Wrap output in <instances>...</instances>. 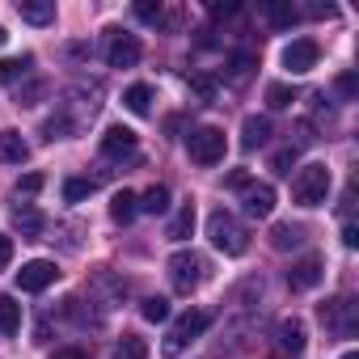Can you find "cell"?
<instances>
[{
	"instance_id": "cell-39",
	"label": "cell",
	"mask_w": 359,
	"mask_h": 359,
	"mask_svg": "<svg viewBox=\"0 0 359 359\" xmlns=\"http://www.w3.org/2000/svg\"><path fill=\"white\" fill-rule=\"evenodd\" d=\"M245 187H250V173L245 169H233L229 173V191H245Z\"/></svg>"
},
{
	"instance_id": "cell-20",
	"label": "cell",
	"mask_w": 359,
	"mask_h": 359,
	"mask_svg": "<svg viewBox=\"0 0 359 359\" xmlns=\"http://www.w3.org/2000/svg\"><path fill=\"white\" fill-rule=\"evenodd\" d=\"M191 233H195V203H187L182 212L169 220V233H165V237H169V241H187Z\"/></svg>"
},
{
	"instance_id": "cell-45",
	"label": "cell",
	"mask_w": 359,
	"mask_h": 359,
	"mask_svg": "<svg viewBox=\"0 0 359 359\" xmlns=\"http://www.w3.org/2000/svg\"><path fill=\"white\" fill-rule=\"evenodd\" d=\"M5 39H9V34H5V26H0V47H5Z\"/></svg>"
},
{
	"instance_id": "cell-25",
	"label": "cell",
	"mask_w": 359,
	"mask_h": 359,
	"mask_svg": "<svg viewBox=\"0 0 359 359\" xmlns=\"http://www.w3.org/2000/svg\"><path fill=\"white\" fill-rule=\"evenodd\" d=\"M93 191H97L93 177H64V203H81V199H89Z\"/></svg>"
},
{
	"instance_id": "cell-14",
	"label": "cell",
	"mask_w": 359,
	"mask_h": 359,
	"mask_svg": "<svg viewBox=\"0 0 359 359\" xmlns=\"http://www.w3.org/2000/svg\"><path fill=\"white\" fill-rule=\"evenodd\" d=\"M275 334H279V346H283L287 355H300V351H304V338H309V334H304V321H300V317H283Z\"/></svg>"
},
{
	"instance_id": "cell-2",
	"label": "cell",
	"mask_w": 359,
	"mask_h": 359,
	"mask_svg": "<svg viewBox=\"0 0 359 359\" xmlns=\"http://www.w3.org/2000/svg\"><path fill=\"white\" fill-rule=\"evenodd\" d=\"M330 187H334L330 169H325L321 161H313V165H300V169H296V177H292V199H296L300 208H321L325 195H330Z\"/></svg>"
},
{
	"instance_id": "cell-1",
	"label": "cell",
	"mask_w": 359,
	"mask_h": 359,
	"mask_svg": "<svg viewBox=\"0 0 359 359\" xmlns=\"http://www.w3.org/2000/svg\"><path fill=\"white\" fill-rule=\"evenodd\" d=\"M208 237H212V245L220 250V254H229V258H241L245 250H250V229L233 216V212H212V220H208Z\"/></svg>"
},
{
	"instance_id": "cell-11",
	"label": "cell",
	"mask_w": 359,
	"mask_h": 359,
	"mask_svg": "<svg viewBox=\"0 0 359 359\" xmlns=\"http://www.w3.org/2000/svg\"><path fill=\"white\" fill-rule=\"evenodd\" d=\"M241 203H245V216H254V220H266L271 212H275V187H258V182H250L245 191H241Z\"/></svg>"
},
{
	"instance_id": "cell-21",
	"label": "cell",
	"mask_w": 359,
	"mask_h": 359,
	"mask_svg": "<svg viewBox=\"0 0 359 359\" xmlns=\"http://www.w3.org/2000/svg\"><path fill=\"white\" fill-rule=\"evenodd\" d=\"M72 131H76V118H72L68 110H55V114L43 123V135H47V140H68Z\"/></svg>"
},
{
	"instance_id": "cell-33",
	"label": "cell",
	"mask_w": 359,
	"mask_h": 359,
	"mask_svg": "<svg viewBox=\"0 0 359 359\" xmlns=\"http://www.w3.org/2000/svg\"><path fill=\"white\" fill-rule=\"evenodd\" d=\"M191 89H195L203 102H216V81H212L208 72H195V76H191Z\"/></svg>"
},
{
	"instance_id": "cell-26",
	"label": "cell",
	"mask_w": 359,
	"mask_h": 359,
	"mask_svg": "<svg viewBox=\"0 0 359 359\" xmlns=\"http://www.w3.org/2000/svg\"><path fill=\"white\" fill-rule=\"evenodd\" d=\"M123 106H127L131 114H148V110H152V89H148V85H131V89L123 93Z\"/></svg>"
},
{
	"instance_id": "cell-22",
	"label": "cell",
	"mask_w": 359,
	"mask_h": 359,
	"mask_svg": "<svg viewBox=\"0 0 359 359\" xmlns=\"http://www.w3.org/2000/svg\"><path fill=\"white\" fill-rule=\"evenodd\" d=\"M140 212L165 216V212H169V187H148V191L140 195Z\"/></svg>"
},
{
	"instance_id": "cell-6",
	"label": "cell",
	"mask_w": 359,
	"mask_h": 359,
	"mask_svg": "<svg viewBox=\"0 0 359 359\" xmlns=\"http://www.w3.org/2000/svg\"><path fill=\"white\" fill-rule=\"evenodd\" d=\"M106 34H110V43H106V64H110V68H135L140 55H144L140 39L127 34V30H106Z\"/></svg>"
},
{
	"instance_id": "cell-9",
	"label": "cell",
	"mask_w": 359,
	"mask_h": 359,
	"mask_svg": "<svg viewBox=\"0 0 359 359\" xmlns=\"http://www.w3.org/2000/svg\"><path fill=\"white\" fill-rule=\"evenodd\" d=\"M60 279V271H55V262H47V258H34V262H26L22 271H18V287L22 292H43V287H51Z\"/></svg>"
},
{
	"instance_id": "cell-16",
	"label": "cell",
	"mask_w": 359,
	"mask_h": 359,
	"mask_svg": "<svg viewBox=\"0 0 359 359\" xmlns=\"http://www.w3.org/2000/svg\"><path fill=\"white\" fill-rule=\"evenodd\" d=\"M13 229H18L22 237H39V233L47 229V220H43V212H39V208L22 203V208H13Z\"/></svg>"
},
{
	"instance_id": "cell-30",
	"label": "cell",
	"mask_w": 359,
	"mask_h": 359,
	"mask_svg": "<svg viewBox=\"0 0 359 359\" xmlns=\"http://www.w3.org/2000/svg\"><path fill=\"white\" fill-rule=\"evenodd\" d=\"M262 18H266L271 26H292L300 13H296L292 5H262Z\"/></svg>"
},
{
	"instance_id": "cell-38",
	"label": "cell",
	"mask_w": 359,
	"mask_h": 359,
	"mask_svg": "<svg viewBox=\"0 0 359 359\" xmlns=\"http://www.w3.org/2000/svg\"><path fill=\"white\" fill-rule=\"evenodd\" d=\"M13 262V237H5V233H0V271H5Z\"/></svg>"
},
{
	"instance_id": "cell-27",
	"label": "cell",
	"mask_w": 359,
	"mask_h": 359,
	"mask_svg": "<svg viewBox=\"0 0 359 359\" xmlns=\"http://www.w3.org/2000/svg\"><path fill=\"white\" fill-rule=\"evenodd\" d=\"M114 359H148V342L140 334H123L114 346Z\"/></svg>"
},
{
	"instance_id": "cell-41",
	"label": "cell",
	"mask_w": 359,
	"mask_h": 359,
	"mask_svg": "<svg viewBox=\"0 0 359 359\" xmlns=\"http://www.w3.org/2000/svg\"><path fill=\"white\" fill-rule=\"evenodd\" d=\"M304 13H309V18H334L338 9H334V5H309Z\"/></svg>"
},
{
	"instance_id": "cell-19",
	"label": "cell",
	"mask_w": 359,
	"mask_h": 359,
	"mask_svg": "<svg viewBox=\"0 0 359 359\" xmlns=\"http://www.w3.org/2000/svg\"><path fill=\"white\" fill-rule=\"evenodd\" d=\"M135 212H140V199H135L131 191H118L114 203H110V220H114V224H131Z\"/></svg>"
},
{
	"instance_id": "cell-23",
	"label": "cell",
	"mask_w": 359,
	"mask_h": 359,
	"mask_svg": "<svg viewBox=\"0 0 359 359\" xmlns=\"http://www.w3.org/2000/svg\"><path fill=\"white\" fill-rule=\"evenodd\" d=\"M34 68V55H18V60H0V85H18L26 72Z\"/></svg>"
},
{
	"instance_id": "cell-37",
	"label": "cell",
	"mask_w": 359,
	"mask_h": 359,
	"mask_svg": "<svg viewBox=\"0 0 359 359\" xmlns=\"http://www.w3.org/2000/svg\"><path fill=\"white\" fill-rule=\"evenodd\" d=\"M43 93H47V85H43V81H39V85H30V89H26V93H22V97H18V106H34V102H39V97H43Z\"/></svg>"
},
{
	"instance_id": "cell-31",
	"label": "cell",
	"mask_w": 359,
	"mask_h": 359,
	"mask_svg": "<svg viewBox=\"0 0 359 359\" xmlns=\"http://www.w3.org/2000/svg\"><path fill=\"white\" fill-rule=\"evenodd\" d=\"M140 313H144V321H165V317H169V300H165V296H148V300L140 304Z\"/></svg>"
},
{
	"instance_id": "cell-5",
	"label": "cell",
	"mask_w": 359,
	"mask_h": 359,
	"mask_svg": "<svg viewBox=\"0 0 359 359\" xmlns=\"http://www.w3.org/2000/svg\"><path fill=\"white\" fill-rule=\"evenodd\" d=\"M224 148H229V140H224L220 127H195V131L187 135V152H191V161H199V165L224 161Z\"/></svg>"
},
{
	"instance_id": "cell-34",
	"label": "cell",
	"mask_w": 359,
	"mask_h": 359,
	"mask_svg": "<svg viewBox=\"0 0 359 359\" xmlns=\"http://www.w3.org/2000/svg\"><path fill=\"white\" fill-rule=\"evenodd\" d=\"M296 156H300L296 148H279V152L271 156V169H275V173H292V169H296Z\"/></svg>"
},
{
	"instance_id": "cell-10",
	"label": "cell",
	"mask_w": 359,
	"mask_h": 359,
	"mask_svg": "<svg viewBox=\"0 0 359 359\" xmlns=\"http://www.w3.org/2000/svg\"><path fill=\"white\" fill-rule=\"evenodd\" d=\"M321 275H325V262H321L317 254H304L300 262H292L287 283H292L296 292H309V287H317V283H321Z\"/></svg>"
},
{
	"instance_id": "cell-24",
	"label": "cell",
	"mask_w": 359,
	"mask_h": 359,
	"mask_svg": "<svg viewBox=\"0 0 359 359\" xmlns=\"http://www.w3.org/2000/svg\"><path fill=\"white\" fill-rule=\"evenodd\" d=\"M300 241H304V229L300 224H275L271 229V245L275 250H296Z\"/></svg>"
},
{
	"instance_id": "cell-32",
	"label": "cell",
	"mask_w": 359,
	"mask_h": 359,
	"mask_svg": "<svg viewBox=\"0 0 359 359\" xmlns=\"http://www.w3.org/2000/svg\"><path fill=\"white\" fill-rule=\"evenodd\" d=\"M135 18H140V22H148V26H161V22H165V9H161V5H152V0H140V5H135Z\"/></svg>"
},
{
	"instance_id": "cell-4",
	"label": "cell",
	"mask_w": 359,
	"mask_h": 359,
	"mask_svg": "<svg viewBox=\"0 0 359 359\" xmlns=\"http://www.w3.org/2000/svg\"><path fill=\"white\" fill-rule=\"evenodd\" d=\"M208 325H212V313H199V309H195V313H182V317L173 321V330L165 334V346H161V351H165L169 359H173V355H182L187 342H195Z\"/></svg>"
},
{
	"instance_id": "cell-18",
	"label": "cell",
	"mask_w": 359,
	"mask_h": 359,
	"mask_svg": "<svg viewBox=\"0 0 359 359\" xmlns=\"http://www.w3.org/2000/svg\"><path fill=\"white\" fill-rule=\"evenodd\" d=\"M18 330H22V304L13 296H0V334L13 338Z\"/></svg>"
},
{
	"instance_id": "cell-13",
	"label": "cell",
	"mask_w": 359,
	"mask_h": 359,
	"mask_svg": "<svg viewBox=\"0 0 359 359\" xmlns=\"http://www.w3.org/2000/svg\"><path fill=\"white\" fill-rule=\"evenodd\" d=\"M18 18L30 26H51L55 22V0H18Z\"/></svg>"
},
{
	"instance_id": "cell-15",
	"label": "cell",
	"mask_w": 359,
	"mask_h": 359,
	"mask_svg": "<svg viewBox=\"0 0 359 359\" xmlns=\"http://www.w3.org/2000/svg\"><path fill=\"white\" fill-rule=\"evenodd\" d=\"M271 140V118L266 114H250L241 127V148H262Z\"/></svg>"
},
{
	"instance_id": "cell-44",
	"label": "cell",
	"mask_w": 359,
	"mask_h": 359,
	"mask_svg": "<svg viewBox=\"0 0 359 359\" xmlns=\"http://www.w3.org/2000/svg\"><path fill=\"white\" fill-rule=\"evenodd\" d=\"M68 55H72V60H81V55H89V47H85V43H72V47H68Z\"/></svg>"
},
{
	"instance_id": "cell-43",
	"label": "cell",
	"mask_w": 359,
	"mask_h": 359,
	"mask_svg": "<svg viewBox=\"0 0 359 359\" xmlns=\"http://www.w3.org/2000/svg\"><path fill=\"white\" fill-rule=\"evenodd\" d=\"M233 13H237L233 0H229V5H212V18H233Z\"/></svg>"
},
{
	"instance_id": "cell-3",
	"label": "cell",
	"mask_w": 359,
	"mask_h": 359,
	"mask_svg": "<svg viewBox=\"0 0 359 359\" xmlns=\"http://www.w3.org/2000/svg\"><path fill=\"white\" fill-rule=\"evenodd\" d=\"M203 271H208V262H203L195 250H177V254L169 258V283H173V292H177V296H191V292L203 283Z\"/></svg>"
},
{
	"instance_id": "cell-35",
	"label": "cell",
	"mask_w": 359,
	"mask_h": 359,
	"mask_svg": "<svg viewBox=\"0 0 359 359\" xmlns=\"http://www.w3.org/2000/svg\"><path fill=\"white\" fill-rule=\"evenodd\" d=\"M334 89H338L342 97H355V89H359V81H355V72H342V76L334 81Z\"/></svg>"
},
{
	"instance_id": "cell-28",
	"label": "cell",
	"mask_w": 359,
	"mask_h": 359,
	"mask_svg": "<svg viewBox=\"0 0 359 359\" xmlns=\"http://www.w3.org/2000/svg\"><path fill=\"white\" fill-rule=\"evenodd\" d=\"M254 64H258V60H254L250 51H233V55H229V76H233V81H245V76L254 72Z\"/></svg>"
},
{
	"instance_id": "cell-8",
	"label": "cell",
	"mask_w": 359,
	"mask_h": 359,
	"mask_svg": "<svg viewBox=\"0 0 359 359\" xmlns=\"http://www.w3.org/2000/svg\"><path fill=\"white\" fill-rule=\"evenodd\" d=\"M321 321L338 334V338H351L355 330H359V317H355V300H346V296H338V300H330V304H321Z\"/></svg>"
},
{
	"instance_id": "cell-29",
	"label": "cell",
	"mask_w": 359,
	"mask_h": 359,
	"mask_svg": "<svg viewBox=\"0 0 359 359\" xmlns=\"http://www.w3.org/2000/svg\"><path fill=\"white\" fill-rule=\"evenodd\" d=\"M296 102V89L292 85H266V106L271 110H287Z\"/></svg>"
},
{
	"instance_id": "cell-46",
	"label": "cell",
	"mask_w": 359,
	"mask_h": 359,
	"mask_svg": "<svg viewBox=\"0 0 359 359\" xmlns=\"http://www.w3.org/2000/svg\"><path fill=\"white\" fill-rule=\"evenodd\" d=\"M342 359H359V355H355V351H346V355H342Z\"/></svg>"
},
{
	"instance_id": "cell-36",
	"label": "cell",
	"mask_w": 359,
	"mask_h": 359,
	"mask_svg": "<svg viewBox=\"0 0 359 359\" xmlns=\"http://www.w3.org/2000/svg\"><path fill=\"white\" fill-rule=\"evenodd\" d=\"M22 191H26V195H34V191H43V173H26V177H22V182H18V195H22Z\"/></svg>"
},
{
	"instance_id": "cell-42",
	"label": "cell",
	"mask_w": 359,
	"mask_h": 359,
	"mask_svg": "<svg viewBox=\"0 0 359 359\" xmlns=\"http://www.w3.org/2000/svg\"><path fill=\"white\" fill-rule=\"evenodd\" d=\"M342 245H346V250H355V245H359V229H355V224H346V229H342Z\"/></svg>"
},
{
	"instance_id": "cell-12",
	"label": "cell",
	"mask_w": 359,
	"mask_h": 359,
	"mask_svg": "<svg viewBox=\"0 0 359 359\" xmlns=\"http://www.w3.org/2000/svg\"><path fill=\"white\" fill-rule=\"evenodd\" d=\"M102 156H135V131L131 127H106Z\"/></svg>"
},
{
	"instance_id": "cell-40",
	"label": "cell",
	"mask_w": 359,
	"mask_h": 359,
	"mask_svg": "<svg viewBox=\"0 0 359 359\" xmlns=\"http://www.w3.org/2000/svg\"><path fill=\"white\" fill-rule=\"evenodd\" d=\"M51 359H89V355H85L81 346H60V351H55Z\"/></svg>"
},
{
	"instance_id": "cell-17",
	"label": "cell",
	"mask_w": 359,
	"mask_h": 359,
	"mask_svg": "<svg viewBox=\"0 0 359 359\" xmlns=\"http://www.w3.org/2000/svg\"><path fill=\"white\" fill-rule=\"evenodd\" d=\"M26 156H30V144L18 131H0V161H5V165H22Z\"/></svg>"
},
{
	"instance_id": "cell-7",
	"label": "cell",
	"mask_w": 359,
	"mask_h": 359,
	"mask_svg": "<svg viewBox=\"0 0 359 359\" xmlns=\"http://www.w3.org/2000/svg\"><path fill=\"white\" fill-rule=\"evenodd\" d=\"M317 60H321V47H317L313 39H292V43L283 47V68H287L292 76L313 72V68H317Z\"/></svg>"
}]
</instances>
